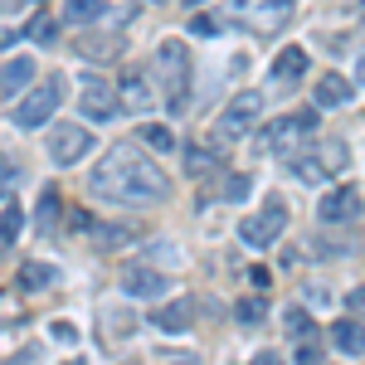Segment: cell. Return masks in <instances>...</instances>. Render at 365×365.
<instances>
[{
    "instance_id": "obj_39",
    "label": "cell",
    "mask_w": 365,
    "mask_h": 365,
    "mask_svg": "<svg viewBox=\"0 0 365 365\" xmlns=\"http://www.w3.org/2000/svg\"><path fill=\"white\" fill-rule=\"evenodd\" d=\"M361 78H365V54H361Z\"/></svg>"
},
{
    "instance_id": "obj_28",
    "label": "cell",
    "mask_w": 365,
    "mask_h": 365,
    "mask_svg": "<svg viewBox=\"0 0 365 365\" xmlns=\"http://www.w3.org/2000/svg\"><path fill=\"white\" fill-rule=\"evenodd\" d=\"M20 225H25L20 205H5V210H0V244H15V239H20Z\"/></svg>"
},
{
    "instance_id": "obj_14",
    "label": "cell",
    "mask_w": 365,
    "mask_h": 365,
    "mask_svg": "<svg viewBox=\"0 0 365 365\" xmlns=\"http://www.w3.org/2000/svg\"><path fill=\"white\" fill-rule=\"evenodd\" d=\"M34 83V58H10V63H0V98H15V93H25Z\"/></svg>"
},
{
    "instance_id": "obj_31",
    "label": "cell",
    "mask_w": 365,
    "mask_h": 365,
    "mask_svg": "<svg viewBox=\"0 0 365 365\" xmlns=\"http://www.w3.org/2000/svg\"><path fill=\"white\" fill-rule=\"evenodd\" d=\"M220 29H225L220 15H195V20H190V34H220Z\"/></svg>"
},
{
    "instance_id": "obj_16",
    "label": "cell",
    "mask_w": 365,
    "mask_h": 365,
    "mask_svg": "<svg viewBox=\"0 0 365 365\" xmlns=\"http://www.w3.org/2000/svg\"><path fill=\"white\" fill-rule=\"evenodd\" d=\"M312 98H317V108H346V103L356 98V83H351V78H341V73H327V78L317 83Z\"/></svg>"
},
{
    "instance_id": "obj_3",
    "label": "cell",
    "mask_w": 365,
    "mask_h": 365,
    "mask_svg": "<svg viewBox=\"0 0 365 365\" xmlns=\"http://www.w3.org/2000/svg\"><path fill=\"white\" fill-rule=\"evenodd\" d=\"M68 98V83H63V73L54 78H44L39 88H29L25 98H20V108H15V127H25V132H39L49 117L58 113V103Z\"/></svg>"
},
{
    "instance_id": "obj_21",
    "label": "cell",
    "mask_w": 365,
    "mask_h": 365,
    "mask_svg": "<svg viewBox=\"0 0 365 365\" xmlns=\"http://www.w3.org/2000/svg\"><path fill=\"white\" fill-rule=\"evenodd\" d=\"M137 234L127 225H93V249H103V253H113V249H127Z\"/></svg>"
},
{
    "instance_id": "obj_26",
    "label": "cell",
    "mask_w": 365,
    "mask_h": 365,
    "mask_svg": "<svg viewBox=\"0 0 365 365\" xmlns=\"http://www.w3.org/2000/svg\"><path fill=\"white\" fill-rule=\"evenodd\" d=\"M249 195H253V175H249V170H234V175L225 180V200H229V205H244Z\"/></svg>"
},
{
    "instance_id": "obj_4",
    "label": "cell",
    "mask_w": 365,
    "mask_h": 365,
    "mask_svg": "<svg viewBox=\"0 0 365 365\" xmlns=\"http://www.w3.org/2000/svg\"><path fill=\"white\" fill-rule=\"evenodd\" d=\"M258 117H263V93L244 88V93H234V98H229V108L220 113V122H215V137H220V141L249 137L253 127H258Z\"/></svg>"
},
{
    "instance_id": "obj_27",
    "label": "cell",
    "mask_w": 365,
    "mask_h": 365,
    "mask_svg": "<svg viewBox=\"0 0 365 365\" xmlns=\"http://www.w3.org/2000/svg\"><path fill=\"white\" fill-rule=\"evenodd\" d=\"M234 317H239V327H263V317H268V302H263V297H244V302L234 307Z\"/></svg>"
},
{
    "instance_id": "obj_38",
    "label": "cell",
    "mask_w": 365,
    "mask_h": 365,
    "mask_svg": "<svg viewBox=\"0 0 365 365\" xmlns=\"http://www.w3.org/2000/svg\"><path fill=\"white\" fill-rule=\"evenodd\" d=\"M185 5H190V10H200V5H210V0H185Z\"/></svg>"
},
{
    "instance_id": "obj_32",
    "label": "cell",
    "mask_w": 365,
    "mask_h": 365,
    "mask_svg": "<svg viewBox=\"0 0 365 365\" xmlns=\"http://www.w3.org/2000/svg\"><path fill=\"white\" fill-rule=\"evenodd\" d=\"M15 180H20V166H15V161L0 151V185H10V190H15Z\"/></svg>"
},
{
    "instance_id": "obj_37",
    "label": "cell",
    "mask_w": 365,
    "mask_h": 365,
    "mask_svg": "<svg viewBox=\"0 0 365 365\" xmlns=\"http://www.w3.org/2000/svg\"><path fill=\"white\" fill-rule=\"evenodd\" d=\"M20 365H39V351H34V346H29L25 356H20Z\"/></svg>"
},
{
    "instance_id": "obj_5",
    "label": "cell",
    "mask_w": 365,
    "mask_h": 365,
    "mask_svg": "<svg viewBox=\"0 0 365 365\" xmlns=\"http://www.w3.org/2000/svg\"><path fill=\"white\" fill-rule=\"evenodd\" d=\"M282 234H287V205H282L278 195L268 200L258 215H249V220L239 225V239H244L249 249H273Z\"/></svg>"
},
{
    "instance_id": "obj_1",
    "label": "cell",
    "mask_w": 365,
    "mask_h": 365,
    "mask_svg": "<svg viewBox=\"0 0 365 365\" xmlns=\"http://www.w3.org/2000/svg\"><path fill=\"white\" fill-rule=\"evenodd\" d=\"M93 200H108V205H127V210H151L170 195L166 170L156 166L151 156H141V146L132 141H117L113 151L93 166V180H88Z\"/></svg>"
},
{
    "instance_id": "obj_7",
    "label": "cell",
    "mask_w": 365,
    "mask_h": 365,
    "mask_svg": "<svg viewBox=\"0 0 365 365\" xmlns=\"http://www.w3.org/2000/svg\"><path fill=\"white\" fill-rule=\"evenodd\" d=\"M88 151H93V132H88V127L58 122L54 132H49V161H54V166H78Z\"/></svg>"
},
{
    "instance_id": "obj_13",
    "label": "cell",
    "mask_w": 365,
    "mask_h": 365,
    "mask_svg": "<svg viewBox=\"0 0 365 365\" xmlns=\"http://www.w3.org/2000/svg\"><path fill=\"white\" fill-rule=\"evenodd\" d=\"M122 292L127 297H166V273H156V268H127L122 273Z\"/></svg>"
},
{
    "instance_id": "obj_36",
    "label": "cell",
    "mask_w": 365,
    "mask_h": 365,
    "mask_svg": "<svg viewBox=\"0 0 365 365\" xmlns=\"http://www.w3.org/2000/svg\"><path fill=\"white\" fill-rule=\"evenodd\" d=\"M253 365H287V361H282V351H258Z\"/></svg>"
},
{
    "instance_id": "obj_22",
    "label": "cell",
    "mask_w": 365,
    "mask_h": 365,
    "mask_svg": "<svg viewBox=\"0 0 365 365\" xmlns=\"http://www.w3.org/2000/svg\"><path fill=\"white\" fill-rule=\"evenodd\" d=\"M103 15H108L103 0H63V20H68V25H93V20H103Z\"/></svg>"
},
{
    "instance_id": "obj_33",
    "label": "cell",
    "mask_w": 365,
    "mask_h": 365,
    "mask_svg": "<svg viewBox=\"0 0 365 365\" xmlns=\"http://www.w3.org/2000/svg\"><path fill=\"white\" fill-rule=\"evenodd\" d=\"M185 166H190V175H205L210 161H205V151H200V146H190V151H185Z\"/></svg>"
},
{
    "instance_id": "obj_24",
    "label": "cell",
    "mask_w": 365,
    "mask_h": 365,
    "mask_svg": "<svg viewBox=\"0 0 365 365\" xmlns=\"http://www.w3.org/2000/svg\"><path fill=\"white\" fill-rule=\"evenodd\" d=\"M287 336L297 341V346H307V341H317V322H312L302 307H292L287 312Z\"/></svg>"
},
{
    "instance_id": "obj_25",
    "label": "cell",
    "mask_w": 365,
    "mask_h": 365,
    "mask_svg": "<svg viewBox=\"0 0 365 365\" xmlns=\"http://www.w3.org/2000/svg\"><path fill=\"white\" fill-rule=\"evenodd\" d=\"M49 282H54V268L49 263H25L20 268V287H29V292H44Z\"/></svg>"
},
{
    "instance_id": "obj_9",
    "label": "cell",
    "mask_w": 365,
    "mask_h": 365,
    "mask_svg": "<svg viewBox=\"0 0 365 365\" xmlns=\"http://www.w3.org/2000/svg\"><path fill=\"white\" fill-rule=\"evenodd\" d=\"M78 113L93 122H117L122 117V98L108 78H83V98H78Z\"/></svg>"
},
{
    "instance_id": "obj_30",
    "label": "cell",
    "mask_w": 365,
    "mask_h": 365,
    "mask_svg": "<svg viewBox=\"0 0 365 365\" xmlns=\"http://www.w3.org/2000/svg\"><path fill=\"white\" fill-rule=\"evenodd\" d=\"M29 39H34V44H54L58 39V20H49V15L34 20V25H29Z\"/></svg>"
},
{
    "instance_id": "obj_40",
    "label": "cell",
    "mask_w": 365,
    "mask_h": 365,
    "mask_svg": "<svg viewBox=\"0 0 365 365\" xmlns=\"http://www.w3.org/2000/svg\"><path fill=\"white\" fill-rule=\"evenodd\" d=\"M0 195H10V185H0Z\"/></svg>"
},
{
    "instance_id": "obj_6",
    "label": "cell",
    "mask_w": 365,
    "mask_h": 365,
    "mask_svg": "<svg viewBox=\"0 0 365 365\" xmlns=\"http://www.w3.org/2000/svg\"><path fill=\"white\" fill-rule=\"evenodd\" d=\"M312 127H317V113H307V108H302V113H287L263 132V146H268L273 156H287V151H297V146L312 137Z\"/></svg>"
},
{
    "instance_id": "obj_23",
    "label": "cell",
    "mask_w": 365,
    "mask_h": 365,
    "mask_svg": "<svg viewBox=\"0 0 365 365\" xmlns=\"http://www.w3.org/2000/svg\"><path fill=\"white\" fill-rule=\"evenodd\" d=\"M137 141L141 146H151V151H175V132H170V127H156V122H146V127H141L137 132Z\"/></svg>"
},
{
    "instance_id": "obj_20",
    "label": "cell",
    "mask_w": 365,
    "mask_h": 365,
    "mask_svg": "<svg viewBox=\"0 0 365 365\" xmlns=\"http://www.w3.org/2000/svg\"><path fill=\"white\" fill-rule=\"evenodd\" d=\"M302 73H307V54L287 44V49H282V54L273 58V78H278V83H297Z\"/></svg>"
},
{
    "instance_id": "obj_17",
    "label": "cell",
    "mask_w": 365,
    "mask_h": 365,
    "mask_svg": "<svg viewBox=\"0 0 365 365\" xmlns=\"http://www.w3.org/2000/svg\"><path fill=\"white\" fill-rule=\"evenodd\" d=\"M287 170H292L297 180H307V185H322V180H327V166H322V156H317V151H307V146L287 151Z\"/></svg>"
},
{
    "instance_id": "obj_11",
    "label": "cell",
    "mask_w": 365,
    "mask_h": 365,
    "mask_svg": "<svg viewBox=\"0 0 365 365\" xmlns=\"http://www.w3.org/2000/svg\"><path fill=\"white\" fill-rule=\"evenodd\" d=\"M117 98H122V108L132 117H151L156 113V88H151V73H141V68H132L127 78H122V88H117Z\"/></svg>"
},
{
    "instance_id": "obj_19",
    "label": "cell",
    "mask_w": 365,
    "mask_h": 365,
    "mask_svg": "<svg viewBox=\"0 0 365 365\" xmlns=\"http://www.w3.org/2000/svg\"><path fill=\"white\" fill-rule=\"evenodd\" d=\"M58 220H63V195H58L54 185H44L39 190V210H34V229L39 234H54Z\"/></svg>"
},
{
    "instance_id": "obj_2",
    "label": "cell",
    "mask_w": 365,
    "mask_h": 365,
    "mask_svg": "<svg viewBox=\"0 0 365 365\" xmlns=\"http://www.w3.org/2000/svg\"><path fill=\"white\" fill-rule=\"evenodd\" d=\"M156 78H161V98H166L170 113H185L190 108V49L180 39H166L156 49Z\"/></svg>"
},
{
    "instance_id": "obj_8",
    "label": "cell",
    "mask_w": 365,
    "mask_h": 365,
    "mask_svg": "<svg viewBox=\"0 0 365 365\" xmlns=\"http://www.w3.org/2000/svg\"><path fill=\"white\" fill-rule=\"evenodd\" d=\"M234 5V15L244 20L249 29H282L287 25V15H292V0H229Z\"/></svg>"
},
{
    "instance_id": "obj_18",
    "label": "cell",
    "mask_w": 365,
    "mask_h": 365,
    "mask_svg": "<svg viewBox=\"0 0 365 365\" xmlns=\"http://www.w3.org/2000/svg\"><path fill=\"white\" fill-rule=\"evenodd\" d=\"M78 54L93 58V63H108V58L122 54V34H93V29H88L83 39H78Z\"/></svg>"
},
{
    "instance_id": "obj_29",
    "label": "cell",
    "mask_w": 365,
    "mask_h": 365,
    "mask_svg": "<svg viewBox=\"0 0 365 365\" xmlns=\"http://www.w3.org/2000/svg\"><path fill=\"white\" fill-rule=\"evenodd\" d=\"M317 156H322V166H327V170H346V146H341L336 137L322 141V146H317Z\"/></svg>"
},
{
    "instance_id": "obj_10",
    "label": "cell",
    "mask_w": 365,
    "mask_h": 365,
    "mask_svg": "<svg viewBox=\"0 0 365 365\" xmlns=\"http://www.w3.org/2000/svg\"><path fill=\"white\" fill-rule=\"evenodd\" d=\"M361 210H365V195L356 185L327 190V195L317 200V220H322V225H351V220H361Z\"/></svg>"
},
{
    "instance_id": "obj_15",
    "label": "cell",
    "mask_w": 365,
    "mask_h": 365,
    "mask_svg": "<svg viewBox=\"0 0 365 365\" xmlns=\"http://www.w3.org/2000/svg\"><path fill=\"white\" fill-rule=\"evenodd\" d=\"M331 346L346 351V356H365V322H356V317L331 322Z\"/></svg>"
},
{
    "instance_id": "obj_35",
    "label": "cell",
    "mask_w": 365,
    "mask_h": 365,
    "mask_svg": "<svg viewBox=\"0 0 365 365\" xmlns=\"http://www.w3.org/2000/svg\"><path fill=\"white\" fill-rule=\"evenodd\" d=\"M346 307L356 312V317H365V287H356V292H351V297H346Z\"/></svg>"
},
{
    "instance_id": "obj_34",
    "label": "cell",
    "mask_w": 365,
    "mask_h": 365,
    "mask_svg": "<svg viewBox=\"0 0 365 365\" xmlns=\"http://www.w3.org/2000/svg\"><path fill=\"white\" fill-rule=\"evenodd\" d=\"M54 341H63V346H73V341H78V331H73L68 322H58V327H54Z\"/></svg>"
},
{
    "instance_id": "obj_12",
    "label": "cell",
    "mask_w": 365,
    "mask_h": 365,
    "mask_svg": "<svg viewBox=\"0 0 365 365\" xmlns=\"http://www.w3.org/2000/svg\"><path fill=\"white\" fill-rule=\"evenodd\" d=\"M151 327H161V331H170V336L190 331V327H195V302H190V297H175V302H166V307H156L151 312Z\"/></svg>"
}]
</instances>
